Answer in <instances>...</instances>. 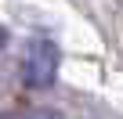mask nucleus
Segmentation results:
<instances>
[{
	"label": "nucleus",
	"instance_id": "nucleus-1",
	"mask_svg": "<svg viewBox=\"0 0 123 119\" xmlns=\"http://www.w3.org/2000/svg\"><path fill=\"white\" fill-rule=\"evenodd\" d=\"M58 62H62V54H58V43L51 40H29L25 47V58H22V83L29 90H43L58 79Z\"/></svg>",
	"mask_w": 123,
	"mask_h": 119
},
{
	"label": "nucleus",
	"instance_id": "nucleus-2",
	"mask_svg": "<svg viewBox=\"0 0 123 119\" xmlns=\"http://www.w3.org/2000/svg\"><path fill=\"white\" fill-rule=\"evenodd\" d=\"M0 119H65L58 108H22V112H0Z\"/></svg>",
	"mask_w": 123,
	"mask_h": 119
},
{
	"label": "nucleus",
	"instance_id": "nucleus-3",
	"mask_svg": "<svg viewBox=\"0 0 123 119\" xmlns=\"http://www.w3.org/2000/svg\"><path fill=\"white\" fill-rule=\"evenodd\" d=\"M7 40H11V36H7V29H4V25H0V51H4V47H7Z\"/></svg>",
	"mask_w": 123,
	"mask_h": 119
}]
</instances>
